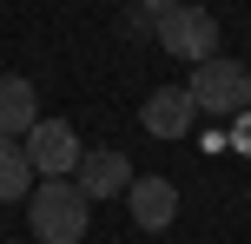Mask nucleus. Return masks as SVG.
<instances>
[{"label":"nucleus","instance_id":"2","mask_svg":"<svg viewBox=\"0 0 251 244\" xmlns=\"http://www.w3.org/2000/svg\"><path fill=\"white\" fill-rule=\"evenodd\" d=\"M192 106L212 119H238L251 112V66L225 60V53H212V60H199V73H192Z\"/></svg>","mask_w":251,"mask_h":244},{"label":"nucleus","instance_id":"9","mask_svg":"<svg viewBox=\"0 0 251 244\" xmlns=\"http://www.w3.org/2000/svg\"><path fill=\"white\" fill-rule=\"evenodd\" d=\"M33 192V158H26V145H13V139H0V198H26Z\"/></svg>","mask_w":251,"mask_h":244},{"label":"nucleus","instance_id":"1","mask_svg":"<svg viewBox=\"0 0 251 244\" xmlns=\"http://www.w3.org/2000/svg\"><path fill=\"white\" fill-rule=\"evenodd\" d=\"M93 218V198L73 178H40V192H26V224L40 244H79Z\"/></svg>","mask_w":251,"mask_h":244},{"label":"nucleus","instance_id":"7","mask_svg":"<svg viewBox=\"0 0 251 244\" xmlns=\"http://www.w3.org/2000/svg\"><path fill=\"white\" fill-rule=\"evenodd\" d=\"M73 185L93 198V205H100V198H113V192H126V185H132V158L113 152V145H100V152H86V158H79Z\"/></svg>","mask_w":251,"mask_h":244},{"label":"nucleus","instance_id":"5","mask_svg":"<svg viewBox=\"0 0 251 244\" xmlns=\"http://www.w3.org/2000/svg\"><path fill=\"white\" fill-rule=\"evenodd\" d=\"M139 119H146L152 139H185L192 119H199V106H192V86H159L146 106H139Z\"/></svg>","mask_w":251,"mask_h":244},{"label":"nucleus","instance_id":"8","mask_svg":"<svg viewBox=\"0 0 251 244\" xmlns=\"http://www.w3.org/2000/svg\"><path fill=\"white\" fill-rule=\"evenodd\" d=\"M40 119V92L20 73H0V139H26Z\"/></svg>","mask_w":251,"mask_h":244},{"label":"nucleus","instance_id":"4","mask_svg":"<svg viewBox=\"0 0 251 244\" xmlns=\"http://www.w3.org/2000/svg\"><path fill=\"white\" fill-rule=\"evenodd\" d=\"M20 145H26V158H33L40 178H73L79 158H86L79 152V132L66 126V119H33V132H26Z\"/></svg>","mask_w":251,"mask_h":244},{"label":"nucleus","instance_id":"6","mask_svg":"<svg viewBox=\"0 0 251 244\" xmlns=\"http://www.w3.org/2000/svg\"><path fill=\"white\" fill-rule=\"evenodd\" d=\"M126 205H132L139 231H165V224L178 218V185L172 178H132L126 185Z\"/></svg>","mask_w":251,"mask_h":244},{"label":"nucleus","instance_id":"10","mask_svg":"<svg viewBox=\"0 0 251 244\" xmlns=\"http://www.w3.org/2000/svg\"><path fill=\"white\" fill-rule=\"evenodd\" d=\"M139 7H146V13H152V20H159V13H172V7H178V0H139Z\"/></svg>","mask_w":251,"mask_h":244},{"label":"nucleus","instance_id":"3","mask_svg":"<svg viewBox=\"0 0 251 244\" xmlns=\"http://www.w3.org/2000/svg\"><path fill=\"white\" fill-rule=\"evenodd\" d=\"M152 33H159L165 53H178V60H192V66L218 53V20L199 7V0H178L172 13H159V26H152Z\"/></svg>","mask_w":251,"mask_h":244}]
</instances>
